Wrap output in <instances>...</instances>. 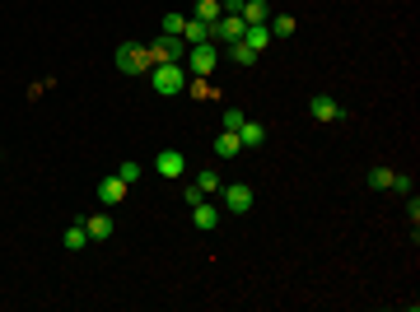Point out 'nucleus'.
Instances as JSON below:
<instances>
[{
  "label": "nucleus",
  "mask_w": 420,
  "mask_h": 312,
  "mask_svg": "<svg viewBox=\"0 0 420 312\" xmlns=\"http://www.w3.org/2000/svg\"><path fill=\"white\" fill-rule=\"evenodd\" d=\"M150 84H155V93L173 98V93L187 89V66H182V61H159V66L150 70Z\"/></svg>",
  "instance_id": "f257e3e1"
},
{
  "label": "nucleus",
  "mask_w": 420,
  "mask_h": 312,
  "mask_svg": "<svg viewBox=\"0 0 420 312\" xmlns=\"http://www.w3.org/2000/svg\"><path fill=\"white\" fill-rule=\"evenodd\" d=\"M117 70H122V75H150V70H155V56L136 42H122L117 47Z\"/></svg>",
  "instance_id": "f03ea898"
},
{
  "label": "nucleus",
  "mask_w": 420,
  "mask_h": 312,
  "mask_svg": "<svg viewBox=\"0 0 420 312\" xmlns=\"http://www.w3.org/2000/svg\"><path fill=\"white\" fill-rule=\"evenodd\" d=\"M220 66V52H215V42H197L187 52V70L192 75H210V70Z\"/></svg>",
  "instance_id": "7ed1b4c3"
},
{
  "label": "nucleus",
  "mask_w": 420,
  "mask_h": 312,
  "mask_svg": "<svg viewBox=\"0 0 420 312\" xmlns=\"http://www.w3.org/2000/svg\"><path fill=\"white\" fill-rule=\"evenodd\" d=\"M224 191V210L229 214H248L253 210V187L248 182H229V187H220Z\"/></svg>",
  "instance_id": "20e7f679"
},
{
  "label": "nucleus",
  "mask_w": 420,
  "mask_h": 312,
  "mask_svg": "<svg viewBox=\"0 0 420 312\" xmlns=\"http://www.w3.org/2000/svg\"><path fill=\"white\" fill-rule=\"evenodd\" d=\"M150 56H155V66L159 61H187V42H182V37H159L155 47H150Z\"/></svg>",
  "instance_id": "39448f33"
},
{
  "label": "nucleus",
  "mask_w": 420,
  "mask_h": 312,
  "mask_svg": "<svg viewBox=\"0 0 420 312\" xmlns=\"http://www.w3.org/2000/svg\"><path fill=\"white\" fill-rule=\"evenodd\" d=\"M309 112L318 117V122H346V108L336 98H327V93H318V98L309 103Z\"/></svg>",
  "instance_id": "423d86ee"
},
{
  "label": "nucleus",
  "mask_w": 420,
  "mask_h": 312,
  "mask_svg": "<svg viewBox=\"0 0 420 312\" xmlns=\"http://www.w3.org/2000/svg\"><path fill=\"white\" fill-rule=\"evenodd\" d=\"M182 168H187V163H182L177 149H164V154L155 158V173H159V178H182Z\"/></svg>",
  "instance_id": "0eeeda50"
},
{
  "label": "nucleus",
  "mask_w": 420,
  "mask_h": 312,
  "mask_svg": "<svg viewBox=\"0 0 420 312\" xmlns=\"http://www.w3.org/2000/svg\"><path fill=\"white\" fill-rule=\"evenodd\" d=\"M99 201L103 205H122L126 201V182L122 178H103L99 182Z\"/></svg>",
  "instance_id": "6e6552de"
},
{
  "label": "nucleus",
  "mask_w": 420,
  "mask_h": 312,
  "mask_svg": "<svg viewBox=\"0 0 420 312\" xmlns=\"http://www.w3.org/2000/svg\"><path fill=\"white\" fill-rule=\"evenodd\" d=\"M215 154H220V158H238V154H243L238 131H220V135H215Z\"/></svg>",
  "instance_id": "1a4fd4ad"
},
{
  "label": "nucleus",
  "mask_w": 420,
  "mask_h": 312,
  "mask_svg": "<svg viewBox=\"0 0 420 312\" xmlns=\"http://www.w3.org/2000/svg\"><path fill=\"white\" fill-rule=\"evenodd\" d=\"M192 224H197V229H215V224H220V205L197 201V205H192Z\"/></svg>",
  "instance_id": "9d476101"
},
{
  "label": "nucleus",
  "mask_w": 420,
  "mask_h": 312,
  "mask_svg": "<svg viewBox=\"0 0 420 312\" xmlns=\"http://www.w3.org/2000/svg\"><path fill=\"white\" fill-rule=\"evenodd\" d=\"M243 42L253 47V52H266V47H271V28H266V23H248V28H243Z\"/></svg>",
  "instance_id": "9b49d317"
},
{
  "label": "nucleus",
  "mask_w": 420,
  "mask_h": 312,
  "mask_svg": "<svg viewBox=\"0 0 420 312\" xmlns=\"http://www.w3.org/2000/svg\"><path fill=\"white\" fill-rule=\"evenodd\" d=\"M84 233H89V243H103V238L112 233V219H108V214H89V219H84Z\"/></svg>",
  "instance_id": "f8f14e48"
},
{
  "label": "nucleus",
  "mask_w": 420,
  "mask_h": 312,
  "mask_svg": "<svg viewBox=\"0 0 420 312\" xmlns=\"http://www.w3.org/2000/svg\"><path fill=\"white\" fill-rule=\"evenodd\" d=\"M271 19V0H243V23H266Z\"/></svg>",
  "instance_id": "ddd939ff"
},
{
  "label": "nucleus",
  "mask_w": 420,
  "mask_h": 312,
  "mask_svg": "<svg viewBox=\"0 0 420 312\" xmlns=\"http://www.w3.org/2000/svg\"><path fill=\"white\" fill-rule=\"evenodd\" d=\"M182 42H192V47H197V42H210V28H206L201 19H187V23H182Z\"/></svg>",
  "instance_id": "4468645a"
},
{
  "label": "nucleus",
  "mask_w": 420,
  "mask_h": 312,
  "mask_svg": "<svg viewBox=\"0 0 420 312\" xmlns=\"http://www.w3.org/2000/svg\"><path fill=\"white\" fill-rule=\"evenodd\" d=\"M238 140H243V149H257V145L266 140V131H262L257 122H243V126H238Z\"/></svg>",
  "instance_id": "2eb2a0df"
},
{
  "label": "nucleus",
  "mask_w": 420,
  "mask_h": 312,
  "mask_svg": "<svg viewBox=\"0 0 420 312\" xmlns=\"http://www.w3.org/2000/svg\"><path fill=\"white\" fill-rule=\"evenodd\" d=\"M220 0H197V10H192V19H201V23H215L220 19Z\"/></svg>",
  "instance_id": "dca6fc26"
},
{
  "label": "nucleus",
  "mask_w": 420,
  "mask_h": 312,
  "mask_svg": "<svg viewBox=\"0 0 420 312\" xmlns=\"http://www.w3.org/2000/svg\"><path fill=\"white\" fill-rule=\"evenodd\" d=\"M229 61L233 66H257V52L248 42H229Z\"/></svg>",
  "instance_id": "f3484780"
},
{
  "label": "nucleus",
  "mask_w": 420,
  "mask_h": 312,
  "mask_svg": "<svg viewBox=\"0 0 420 312\" xmlns=\"http://www.w3.org/2000/svg\"><path fill=\"white\" fill-rule=\"evenodd\" d=\"M192 187H197L201 196H210V191H220V173H210V168H206V173H197V182H192Z\"/></svg>",
  "instance_id": "a211bd4d"
},
{
  "label": "nucleus",
  "mask_w": 420,
  "mask_h": 312,
  "mask_svg": "<svg viewBox=\"0 0 420 312\" xmlns=\"http://www.w3.org/2000/svg\"><path fill=\"white\" fill-rule=\"evenodd\" d=\"M266 28H271V37H289V33H294V19H289V14H276Z\"/></svg>",
  "instance_id": "6ab92c4d"
},
{
  "label": "nucleus",
  "mask_w": 420,
  "mask_h": 312,
  "mask_svg": "<svg viewBox=\"0 0 420 312\" xmlns=\"http://www.w3.org/2000/svg\"><path fill=\"white\" fill-rule=\"evenodd\" d=\"M84 243H89L84 224H70V229H66V247H70V252H79V247H84Z\"/></svg>",
  "instance_id": "aec40b11"
},
{
  "label": "nucleus",
  "mask_w": 420,
  "mask_h": 312,
  "mask_svg": "<svg viewBox=\"0 0 420 312\" xmlns=\"http://www.w3.org/2000/svg\"><path fill=\"white\" fill-rule=\"evenodd\" d=\"M369 187L387 191V187H392V168H369Z\"/></svg>",
  "instance_id": "412c9836"
},
{
  "label": "nucleus",
  "mask_w": 420,
  "mask_h": 312,
  "mask_svg": "<svg viewBox=\"0 0 420 312\" xmlns=\"http://www.w3.org/2000/svg\"><path fill=\"white\" fill-rule=\"evenodd\" d=\"M182 23H187V14H164V33L168 37H182Z\"/></svg>",
  "instance_id": "4be33fe9"
},
{
  "label": "nucleus",
  "mask_w": 420,
  "mask_h": 312,
  "mask_svg": "<svg viewBox=\"0 0 420 312\" xmlns=\"http://www.w3.org/2000/svg\"><path fill=\"white\" fill-rule=\"evenodd\" d=\"M243 122H248V112H238V108H229V112H224V131H238Z\"/></svg>",
  "instance_id": "5701e85b"
},
{
  "label": "nucleus",
  "mask_w": 420,
  "mask_h": 312,
  "mask_svg": "<svg viewBox=\"0 0 420 312\" xmlns=\"http://www.w3.org/2000/svg\"><path fill=\"white\" fill-rule=\"evenodd\" d=\"M411 187H416V182H411L407 173H392V187H387V191H402V196H411Z\"/></svg>",
  "instance_id": "b1692460"
},
{
  "label": "nucleus",
  "mask_w": 420,
  "mask_h": 312,
  "mask_svg": "<svg viewBox=\"0 0 420 312\" xmlns=\"http://www.w3.org/2000/svg\"><path fill=\"white\" fill-rule=\"evenodd\" d=\"M117 178H122L126 187H131V182H140V163H122V173H117Z\"/></svg>",
  "instance_id": "393cba45"
}]
</instances>
